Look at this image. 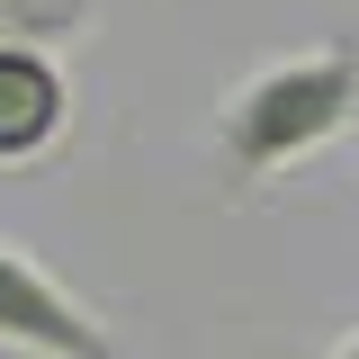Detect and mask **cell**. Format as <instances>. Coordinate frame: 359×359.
<instances>
[{
  "label": "cell",
  "instance_id": "obj_1",
  "mask_svg": "<svg viewBox=\"0 0 359 359\" xmlns=\"http://www.w3.org/2000/svg\"><path fill=\"white\" fill-rule=\"evenodd\" d=\"M351 126H359V54L351 45H314V54L261 63L216 108V162L233 180V198H252L278 171L314 162L323 144H341Z\"/></svg>",
  "mask_w": 359,
  "mask_h": 359
},
{
  "label": "cell",
  "instance_id": "obj_2",
  "mask_svg": "<svg viewBox=\"0 0 359 359\" xmlns=\"http://www.w3.org/2000/svg\"><path fill=\"white\" fill-rule=\"evenodd\" d=\"M0 351H27V359H126L117 332L99 323L90 297H72L54 269L0 233Z\"/></svg>",
  "mask_w": 359,
  "mask_h": 359
},
{
  "label": "cell",
  "instance_id": "obj_3",
  "mask_svg": "<svg viewBox=\"0 0 359 359\" xmlns=\"http://www.w3.org/2000/svg\"><path fill=\"white\" fill-rule=\"evenodd\" d=\"M72 135V72L36 36H0V171H27Z\"/></svg>",
  "mask_w": 359,
  "mask_h": 359
},
{
  "label": "cell",
  "instance_id": "obj_4",
  "mask_svg": "<svg viewBox=\"0 0 359 359\" xmlns=\"http://www.w3.org/2000/svg\"><path fill=\"white\" fill-rule=\"evenodd\" d=\"M90 18H99V0H0V36H36V45L81 36Z\"/></svg>",
  "mask_w": 359,
  "mask_h": 359
},
{
  "label": "cell",
  "instance_id": "obj_5",
  "mask_svg": "<svg viewBox=\"0 0 359 359\" xmlns=\"http://www.w3.org/2000/svg\"><path fill=\"white\" fill-rule=\"evenodd\" d=\"M332 359H359V332H351V341H341V351H332Z\"/></svg>",
  "mask_w": 359,
  "mask_h": 359
}]
</instances>
